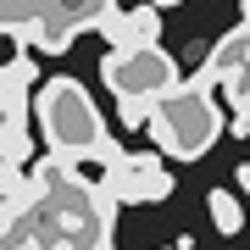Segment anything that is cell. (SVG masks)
Masks as SVG:
<instances>
[{
	"label": "cell",
	"instance_id": "6da1fadb",
	"mask_svg": "<svg viewBox=\"0 0 250 250\" xmlns=\"http://www.w3.org/2000/svg\"><path fill=\"white\" fill-rule=\"evenodd\" d=\"M28 172H34V184H39V200H34L28 217L0 228L6 233V250H117L111 245L117 200L100 184L83 178L78 161L50 150Z\"/></svg>",
	"mask_w": 250,
	"mask_h": 250
},
{
	"label": "cell",
	"instance_id": "7a4b0ae2",
	"mask_svg": "<svg viewBox=\"0 0 250 250\" xmlns=\"http://www.w3.org/2000/svg\"><path fill=\"white\" fill-rule=\"evenodd\" d=\"M34 111H39V128H45L50 150L67 156V161H100V167H117V161L128 156L123 145L106 134V117L95 111L89 89H83L78 78H67V72L39 83Z\"/></svg>",
	"mask_w": 250,
	"mask_h": 250
},
{
	"label": "cell",
	"instance_id": "3957f363",
	"mask_svg": "<svg viewBox=\"0 0 250 250\" xmlns=\"http://www.w3.org/2000/svg\"><path fill=\"white\" fill-rule=\"evenodd\" d=\"M117 11V0H0V28L6 39L45 50V56H67L78 34H100L106 17Z\"/></svg>",
	"mask_w": 250,
	"mask_h": 250
},
{
	"label": "cell",
	"instance_id": "277c9868",
	"mask_svg": "<svg viewBox=\"0 0 250 250\" xmlns=\"http://www.w3.org/2000/svg\"><path fill=\"white\" fill-rule=\"evenodd\" d=\"M217 134H223L217 95L206 89V83H195V78H189L184 89H172L167 100H156V111H150V139H156V150L172 156V161H200L217 145Z\"/></svg>",
	"mask_w": 250,
	"mask_h": 250
},
{
	"label": "cell",
	"instance_id": "5b68a950",
	"mask_svg": "<svg viewBox=\"0 0 250 250\" xmlns=\"http://www.w3.org/2000/svg\"><path fill=\"white\" fill-rule=\"evenodd\" d=\"M100 78H106V89L117 100H167L172 89H184L178 78V62H172L167 50H106L100 56Z\"/></svg>",
	"mask_w": 250,
	"mask_h": 250
},
{
	"label": "cell",
	"instance_id": "8992f818",
	"mask_svg": "<svg viewBox=\"0 0 250 250\" xmlns=\"http://www.w3.org/2000/svg\"><path fill=\"white\" fill-rule=\"evenodd\" d=\"M39 78L34 56H11L0 67V172H22L34 161V145H28V83Z\"/></svg>",
	"mask_w": 250,
	"mask_h": 250
},
{
	"label": "cell",
	"instance_id": "52a82bcc",
	"mask_svg": "<svg viewBox=\"0 0 250 250\" xmlns=\"http://www.w3.org/2000/svg\"><path fill=\"white\" fill-rule=\"evenodd\" d=\"M100 189L117 200V206H156L172 195V172L161 167V150H128L117 167H106V178H100Z\"/></svg>",
	"mask_w": 250,
	"mask_h": 250
},
{
	"label": "cell",
	"instance_id": "ba28073f",
	"mask_svg": "<svg viewBox=\"0 0 250 250\" xmlns=\"http://www.w3.org/2000/svg\"><path fill=\"white\" fill-rule=\"evenodd\" d=\"M100 34L111 39V50H156V39H161V6H134V11H111Z\"/></svg>",
	"mask_w": 250,
	"mask_h": 250
},
{
	"label": "cell",
	"instance_id": "9c48e42d",
	"mask_svg": "<svg viewBox=\"0 0 250 250\" xmlns=\"http://www.w3.org/2000/svg\"><path fill=\"white\" fill-rule=\"evenodd\" d=\"M245 56H250V22H239V28H228L223 39L211 45V56L200 62V72H195V83H206V89H217V83H228L233 72L245 67Z\"/></svg>",
	"mask_w": 250,
	"mask_h": 250
},
{
	"label": "cell",
	"instance_id": "30bf717a",
	"mask_svg": "<svg viewBox=\"0 0 250 250\" xmlns=\"http://www.w3.org/2000/svg\"><path fill=\"white\" fill-rule=\"evenodd\" d=\"M206 206H211V228H217V233H239V228H245V195H233V189H211Z\"/></svg>",
	"mask_w": 250,
	"mask_h": 250
},
{
	"label": "cell",
	"instance_id": "8fae6325",
	"mask_svg": "<svg viewBox=\"0 0 250 250\" xmlns=\"http://www.w3.org/2000/svg\"><path fill=\"white\" fill-rule=\"evenodd\" d=\"M223 89H228V111H233V123H228V128L245 139V134H250V56H245V67L233 72Z\"/></svg>",
	"mask_w": 250,
	"mask_h": 250
},
{
	"label": "cell",
	"instance_id": "7c38bea8",
	"mask_svg": "<svg viewBox=\"0 0 250 250\" xmlns=\"http://www.w3.org/2000/svg\"><path fill=\"white\" fill-rule=\"evenodd\" d=\"M233 184H239V195L250 200V161H239V172H233Z\"/></svg>",
	"mask_w": 250,
	"mask_h": 250
},
{
	"label": "cell",
	"instance_id": "4fadbf2b",
	"mask_svg": "<svg viewBox=\"0 0 250 250\" xmlns=\"http://www.w3.org/2000/svg\"><path fill=\"white\" fill-rule=\"evenodd\" d=\"M150 6H161V11H167V6H178V0H150Z\"/></svg>",
	"mask_w": 250,
	"mask_h": 250
},
{
	"label": "cell",
	"instance_id": "5bb4252c",
	"mask_svg": "<svg viewBox=\"0 0 250 250\" xmlns=\"http://www.w3.org/2000/svg\"><path fill=\"white\" fill-rule=\"evenodd\" d=\"M150 250H178V245H150Z\"/></svg>",
	"mask_w": 250,
	"mask_h": 250
},
{
	"label": "cell",
	"instance_id": "9a60e30c",
	"mask_svg": "<svg viewBox=\"0 0 250 250\" xmlns=\"http://www.w3.org/2000/svg\"><path fill=\"white\" fill-rule=\"evenodd\" d=\"M239 22H250V0H245V17H239Z\"/></svg>",
	"mask_w": 250,
	"mask_h": 250
}]
</instances>
